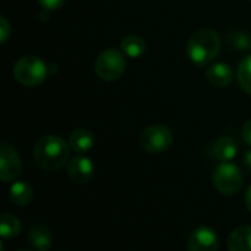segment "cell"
<instances>
[{
  "instance_id": "1",
  "label": "cell",
  "mask_w": 251,
  "mask_h": 251,
  "mask_svg": "<svg viewBox=\"0 0 251 251\" xmlns=\"http://www.w3.org/2000/svg\"><path fill=\"white\" fill-rule=\"evenodd\" d=\"M69 144L57 135H44L34 146V162L44 171L60 169L69 160Z\"/></svg>"
},
{
  "instance_id": "2",
  "label": "cell",
  "mask_w": 251,
  "mask_h": 251,
  "mask_svg": "<svg viewBox=\"0 0 251 251\" xmlns=\"http://www.w3.org/2000/svg\"><path fill=\"white\" fill-rule=\"evenodd\" d=\"M221 37L216 31L203 28L196 31L187 43V54L197 66L212 63L221 51Z\"/></svg>"
},
{
  "instance_id": "3",
  "label": "cell",
  "mask_w": 251,
  "mask_h": 251,
  "mask_svg": "<svg viewBox=\"0 0 251 251\" xmlns=\"http://www.w3.org/2000/svg\"><path fill=\"white\" fill-rule=\"evenodd\" d=\"M15 79L25 87H37L47 78V66L37 56H24L13 66Z\"/></svg>"
},
{
  "instance_id": "4",
  "label": "cell",
  "mask_w": 251,
  "mask_h": 251,
  "mask_svg": "<svg viewBox=\"0 0 251 251\" xmlns=\"http://www.w3.org/2000/svg\"><path fill=\"white\" fill-rule=\"evenodd\" d=\"M125 69H126V60L124 54L116 49L103 50L94 62L96 75L106 82H112L121 78Z\"/></svg>"
},
{
  "instance_id": "5",
  "label": "cell",
  "mask_w": 251,
  "mask_h": 251,
  "mask_svg": "<svg viewBox=\"0 0 251 251\" xmlns=\"http://www.w3.org/2000/svg\"><path fill=\"white\" fill-rule=\"evenodd\" d=\"M212 181L215 188L224 194V196H234L237 194L244 182V176L241 169L231 163V162H225L221 163L215 168L213 175H212Z\"/></svg>"
},
{
  "instance_id": "6",
  "label": "cell",
  "mask_w": 251,
  "mask_h": 251,
  "mask_svg": "<svg viewBox=\"0 0 251 251\" xmlns=\"http://www.w3.org/2000/svg\"><path fill=\"white\" fill-rule=\"evenodd\" d=\"M138 143L144 151L150 154H159L172 146L174 134L166 125H150L140 134Z\"/></svg>"
},
{
  "instance_id": "7",
  "label": "cell",
  "mask_w": 251,
  "mask_h": 251,
  "mask_svg": "<svg viewBox=\"0 0 251 251\" xmlns=\"http://www.w3.org/2000/svg\"><path fill=\"white\" fill-rule=\"evenodd\" d=\"M22 172V160L19 153L9 143H3L0 147V179L10 182L19 178Z\"/></svg>"
},
{
  "instance_id": "8",
  "label": "cell",
  "mask_w": 251,
  "mask_h": 251,
  "mask_svg": "<svg viewBox=\"0 0 251 251\" xmlns=\"http://www.w3.org/2000/svg\"><path fill=\"white\" fill-rule=\"evenodd\" d=\"M219 237L215 229L209 226L196 228L187 241V251H218Z\"/></svg>"
},
{
  "instance_id": "9",
  "label": "cell",
  "mask_w": 251,
  "mask_h": 251,
  "mask_svg": "<svg viewBox=\"0 0 251 251\" xmlns=\"http://www.w3.org/2000/svg\"><path fill=\"white\" fill-rule=\"evenodd\" d=\"M68 176L75 184H87L94 176V163L90 157L78 154L68 163Z\"/></svg>"
},
{
  "instance_id": "10",
  "label": "cell",
  "mask_w": 251,
  "mask_h": 251,
  "mask_svg": "<svg viewBox=\"0 0 251 251\" xmlns=\"http://www.w3.org/2000/svg\"><path fill=\"white\" fill-rule=\"evenodd\" d=\"M237 151H238V146H237L235 140L231 137H226V135L219 137L212 146V156L215 160H218L221 163L231 162L237 156Z\"/></svg>"
},
{
  "instance_id": "11",
  "label": "cell",
  "mask_w": 251,
  "mask_h": 251,
  "mask_svg": "<svg viewBox=\"0 0 251 251\" xmlns=\"http://www.w3.org/2000/svg\"><path fill=\"white\" fill-rule=\"evenodd\" d=\"M94 134L85 128H78L75 129L68 140V144L71 147L72 151H75L76 154H85L88 153L93 147H94Z\"/></svg>"
},
{
  "instance_id": "12",
  "label": "cell",
  "mask_w": 251,
  "mask_h": 251,
  "mask_svg": "<svg viewBox=\"0 0 251 251\" xmlns=\"http://www.w3.org/2000/svg\"><path fill=\"white\" fill-rule=\"evenodd\" d=\"M34 199V190L26 181H15L9 188V200L18 206L25 207Z\"/></svg>"
},
{
  "instance_id": "13",
  "label": "cell",
  "mask_w": 251,
  "mask_h": 251,
  "mask_svg": "<svg viewBox=\"0 0 251 251\" xmlns=\"http://www.w3.org/2000/svg\"><path fill=\"white\" fill-rule=\"evenodd\" d=\"M207 81L215 87H228L234 79V72L226 63H215L206 71Z\"/></svg>"
},
{
  "instance_id": "14",
  "label": "cell",
  "mask_w": 251,
  "mask_h": 251,
  "mask_svg": "<svg viewBox=\"0 0 251 251\" xmlns=\"http://www.w3.org/2000/svg\"><path fill=\"white\" fill-rule=\"evenodd\" d=\"M228 251H251V225L238 226L228 237Z\"/></svg>"
},
{
  "instance_id": "15",
  "label": "cell",
  "mask_w": 251,
  "mask_h": 251,
  "mask_svg": "<svg viewBox=\"0 0 251 251\" xmlns=\"http://www.w3.org/2000/svg\"><path fill=\"white\" fill-rule=\"evenodd\" d=\"M28 240L35 251H49L51 247V234L44 225H32L28 229Z\"/></svg>"
},
{
  "instance_id": "16",
  "label": "cell",
  "mask_w": 251,
  "mask_h": 251,
  "mask_svg": "<svg viewBox=\"0 0 251 251\" xmlns=\"http://www.w3.org/2000/svg\"><path fill=\"white\" fill-rule=\"evenodd\" d=\"M146 47H147V44H146L144 38L137 34H129V35L124 37L121 41V50L128 57H132V59L143 56L146 51Z\"/></svg>"
},
{
  "instance_id": "17",
  "label": "cell",
  "mask_w": 251,
  "mask_h": 251,
  "mask_svg": "<svg viewBox=\"0 0 251 251\" xmlns=\"http://www.w3.org/2000/svg\"><path fill=\"white\" fill-rule=\"evenodd\" d=\"M21 232V222L12 213H3L0 219V234L4 240L15 238Z\"/></svg>"
},
{
  "instance_id": "18",
  "label": "cell",
  "mask_w": 251,
  "mask_h": 251,
  "mask_svg": "<svg viewBox=\"0 0 251 251\" xmlns=\"http://www.w3.org/2000/svg\"><path fill=\"white\" fill-rule=\"evenodd\" d=\"M237 79L241 88L251 96V54L241 60L237 69Z\"/></svg>"
},
{
  "instance_id": "19",
  "label": "cell",
  "mask_w": 251,
  "mask_h": 251,
  "mask_svg": "<svg viewBox=\"0 0 251 251\" xmlns=\"http://www.w3.org/2000/svg\"><path fill=\"white\" fill-rule=\"evenodd\" d=\"M228 43L237 51H246L251 49V37L246 31H234L228 35Z\"/></svg>"
},
{
  "instance_id": "20",
  "label": "cell",
  "mask_w": 251,
  "mask_h": 251,
  "mask_svg": "<svg viewBox=\"0 0 251 251\" xmlns=\"http://www.w3.org/2000/svg\"><path fill=\"white\" fill-rule=\"evenodd\" d=\"M12 35V26L4 16H0V43H6Z\"/></svg>"
},
{
  "instance_id": "21",
  "label": "cell",
  "mask_w": 251,
  "mask_h": 251,
  "mask_svg": "<svg viewBox=\"0 0 251 251\" xmlns=\"http://www.w3.org/2000/svg\"><path fill=\"white\" fill-rule=\"evenodd\" d=\"M37 1H38V4H40L44 10H47V12L57 10V9L62 7L63 3H65V0H37Z\"/></svg>"
},
{
  "instance_id": "22",
  "label": "cell",
  "mask_w": 251,
  "mask_h": 251,
  "mask_svg": "<svg viewBox=\"0 0 251 251\" xmlns=\"http://www.w3.org/2000/svg\"><path fill=\"white\" fill-rule=\"evenodd\" d=\"M241 137L247 146H251V119L244 124V126L241 129Z\"/></svg>"
},
{
  "instance_id": "23",
  "label": "cell",
  "mask_w": 251,
  "mask_h": 251,
  "mask_svg": "<svg viewBox=\"0 0 251 251\" xmlns=\"http://www.w3.org/2000/svg\"><path fill=\"white\" fill-rule=\"evenodd\" d=\"M243 165H244V168L251 174V150H249V151L244 154V157H243Z\"/></svg>"
},
{
  "instance_id": "24",
  "label": "cell",
  "mask_w": 251,
  "mask_h": 251,
  "mask_svg": "<svg viewBox=\"0 0 251 251\" xmlns=\"http://www.w3.org/2000/svg\"><path fill=\"white\" fill-rule=\"evenodd\" d=\"M244 203H246V207L247 210L251 213V185L247 188L246 191V196H244Z\"/></svg>"
},
{
  "instance_id": "25",
  "label": "cell",
  "mask_w": 251,
  "mask_h": 251,
  "mask_svg": "<svg viewBox=\"0 0 251 251\" xmlns=\"http://www.w3.org/2000/svg\"><path fill=\"white\" fill-rule=\"evenodd\" d=\"M19 251H35V250H19Z\"/></svg>"
}]
</instances>
